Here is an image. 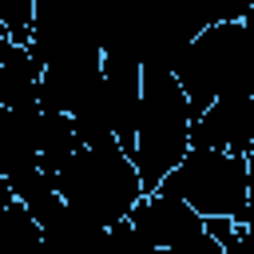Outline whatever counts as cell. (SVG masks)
Returning <instances> with one entry per match:
<instances>
[{
    "instance_id": "cell-1",
    "label": "cell",
    "mask_w": 254,
    "mask_h": 254,
    "mask_svg": "<svg viewBox=\"0 0 254 254\" xmlns=\"http://www.w3.org/2000/svg\"><path fill=\"white\" fill-rule=\"evenodd\" d=\"M52 187L71 210L87 214L95 226L127 222L131 210L139 206V198L147 194L131 155L111 139L107 143H79L56 167Z\"/></svg>"
},
{
    "instance_id": "cell-2",
    "label": "cell",
    "mask_w": 254,
    "mask_h": 254,
    "mask_svg": "<svg viewBox=\"0 0 254 254\" xmlns=\"http://www.w3.org/2000/svg\"><path fill=\"white\" fill-rule=\"evenodd\" d=\"M190 123L194 111L175 71L143 67V95H139V123L131 143V163L139 171L143 190H159V183L183 163L190 151Z\"/></svg>"
},
{
    "instance_id": "cell-3",
    "label": "cell",
    "mask_w": 254,
    "mask_h": 254,
    "mask_svg": "<svg viewBox=\"0 0 254 254\" xmlns=\"http://www.w3.org/2000/svg\"><path fill=\"white\" fill-rule=\"evenodd\" d=\"M190 111H206L222 95H254V44L246 24L202 28L175 67Z\"/></svg>"
},
{
    "instance_id": "cell-4",
    "label": "cell",
    "mask_w": 254,
    "mask_h": 254,
    "mask_svg": "<svg viewBox=\"0 0 254 254\" xmlns=\"http://www.w3.org/2000/svg\"><path fill=\"white\" fill-rule=\"evenodd\" d=\"M163 194L183 198L202 218H230L242 222L250 202V171L246 155L214 151V147H190L183 163L159 183Z\"/></svg>"
},
{
    "instance_id": "cell-5",
    "label": "cell",
    "mask_w": 254,
    "mask_h": 254,
    "mask_svg": "<svg viewBox=\"0 0 254 254\" xmlns=\"http://www.w3.org/2000/svg\"><path fill=\"white\" fill-rule=\"evenodd\" d=\"M127 222L151 250H175V246H187L206 234V218L194 214L183 198L163 194V190H147Z\"/></svg>"
},
{
    "instance_id": "cell-6",
    "label": "cell",
    "mask_w": 254,
    "mask_h": 254,
    "mask_svg": "<svg viewBox=\"0 0 254 254\" xmlns=\"http://www.w3.org/2000/svg\"><path fill=\"white\" fill-rule=\"evenodd\" d=\"M254 143V95H222L190 123V147L246 155Z\"/></svg>"
},
{
    "instance_id": "cell-7",
    "label": "cell",
    "mask_w": 254,
    "mask_h": 254,
    "mask_svg": "<svg viewBox=\"0 0 254 254\" xmlns=\"http://www.w3.org/2000/svg\"><path fill=\"white\" fill-rule=\"evenodd\" d=\"M36 111L0 107V175L4 179H12V175L40 163L36 159Z\"/></svg>"
},
{
    "instance_id": "cell-8",
    "label": "cell",
    "mask_w": 254,
    "mask_h": 254,
    "mask_svg": "<svg viewBox=\"0 0 254 254\" xmlns=\"http://www.w3.org/2000/svg\"><path fill=\"white\" fill-rule=\"evenodd\" d=\"M0 107L8 111H36L40 107V64L28 48H16L0 60Z\"/></svg>"
},
{
    "instance_id": "cell-9",
    "label": "cell",
    "mask_w": 254,
    "mask_h": 254,
    "mask_svg": "<svg viewBox=\"0 0 254 254\" xmlns=\"http://www.w3.org/2000/svg\"><path fill=\"white\" fill-rule=\"evenodd\" d=\"M79 147L75 123L60 111H36V159L48 175H56V167Z\"/></svg>"
},
{
    "instance_id": "cell-10",
    "label": "cell",
    "mask_w": 254,
    "mask_h": 254,
    "mask_svg": "<svg viewBox=\"0 0 254 254\" xmlns=\"http://www.w3.org/2000/svg\"><path fill=\"white\" fill-rule=\"evenodd\" d=\"M32 20H36V0H0V28L16 44H28Z\"/></svg>"
}]
</instances>
